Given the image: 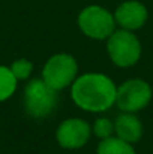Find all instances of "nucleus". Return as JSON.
<instances>
[{"label": "nucleus", "mask_w": 153, "mask_h": 154, "mask_svg": "<svg viewBox=\"0 0 153 154\" xmlns=\"http://www.w3.org/2000/svg\"><path fill=\"white\" fill-rule=\"evenodd\" d=\"M11 72L14 73V76L17 78V81H24L32 75L33 70V63L29 61L27 58H18L12 63V66L9 67Z\"/></svg>", "instance_id": "f8f14e48"}, {"label": "nucleus", "mask_w": 153, "mask_h": 154, "mask_svg": "<svg viewBox=\"0 0 153 154\" xmlns=\"http://www.w3.org/2000/svg\"><path fill=\"white\" fill-rule=\"evenodd\" d=\"M114 132L117 138L129 144H135L143 136V123L135 114L123 112L114 121Z\"/></svg>", "instance_id": "1a4fd4ad"}, {"label": "nucleus", "mask_w": 153, "mask_h": 154, "mask_svg": "<svg viewBox=\"0 0 153 154\" xmlns=\"http://www.w3.org/2000/svg\"><path fill=\"white\" fill-rule=\"evenodd\" d=\"M147 9L143 3L137 0H128L123 2L114 12L116 24H119L123 30H138L141 29L147 21Z\"/></svg>", "instance_id": "6e6552de"}, {"label": "nucleus", "mask_w": 153, "mask_h": 154, "mask_svg": "<svg viewBox=\"0 0 153 154\" xmlns=\"http://www.w3.org/2000/svg\"><path fill=\"white\" fill-rule=\"evenodd\" d=\"M92 135V127L81 118H68L65 120L57 132L56 138L60 147L66 150H77L87 144Z\"/></svg>", "instance_id": "0eeeda50"}, {"label": "nucleus", "mask_w": 153, "mask_h": 154, "mask_svg": "<svg viewBox=\"0 0 153 154\" xmlns=\"http://www.w3.org/2000/svg\"><path fill=\"white\" fill-rule=\"evenodd\" d=\"M17 78L9 67L0 66V102L9 99L17 90Z\"/></svg>", "instance_id": "9b49d317"}, {"label": "nucleus", "mask_w": 153, "mask_h": 154, "mask_svg": "<svg viewBox=\"0 0 153 154\" xmlns=\"http://www.w3.org/2000/svg\"><path fill=\"white\" fill-rule=\"evenodd\" d=\"M78 73V64L77 60L66 52L54 54L48 58L42 69V79L54 88L56 91H60L69 85L74 84Z\"/></svg>", "instance_id": "7ed1b4c3"}, {"label": "nucleus", "mask_w": 153, "mask_h": 154, "mask_svg": "<svg viewBox=\"0 0 153 154\" xmlns=\"http://www.w3.org/2000/svg\"><path fill=\"white\" fill-rule=\"evenodd\" d=\"M93 133L99 138V139H107L114 133V123L110 118L101 117L93 123Z\"/></svg>", "instance_id": "ddd939ff"}, {"label": "nucleus", "mask_w": 153, "mask_h": 154, "mask_svg": "<svg viewBox=\"0 0 153 154\" xmlns=\"http://www.w3.org/2000/svg\"><path fill=\"white\" fill-rule=\"evenodd\" d=\"M98 154H135V150L132 144L117 136H110L107 139H101L98 145Z\"/></svg>", "instance_id": "9d476101"}, {"label": "nucleus", "mask_w": 153, "mask_h": 154, "mask_svg": "<svg viewBox=\"0 0 153 154\" xmlns=\"http://www.w3.org/2000/svg\"><path fill=\"white\" fill-rule=\"evenodd\" d=\"M111 61L119 67L134 66L141 57V44L129 30H116L107 42Z\"/></svg>", "instance_id": "20e7f679"}, {"label": "nucleus", "mask_w": 153, "mask_h": 154, "mask_svg": "<svg viewBox=\"0 0 153 154\" xmlns=\"http://www.w3.org/2000/svg\"><path fill=\"white\" fill-rule=\"evenodd\" d=\"M152 100V87L140 78L128 79L117 87L116 103L123 112H138L144 109Z\"/></svg>", "instance_id": "423d86ee"}, {"label": "nucleus", "mask_w": 153, "mask_h": 154, "mask_svg": "<svg viewBox=\"0 0 153 154\" xmlns=\"http://www.w3.org/2000/svg\"><path fill=\"white\" fill-rule=\"evenodd\" d=\"M78 26L86 36L96 41L108 39L116 32L114 15L98 5L87 6L80 12Z\"/></svg>", "instance_id": "39448f33"}, {"label": "nucleus", "mask_w": 153, "mask_h": 154, "mask_svg": "<svg viewBox=\"0 0 153 154\" xmlns=\"http://www.w3.org/2000/svg\"><path fill=\"white\" fill-rule=\"evenodd\" d=\"M75 105L87 112H104L116 105L117 87L104 73H84L71 85Z\"/></svg>", "instance_id": "f257e3e1"}, {"label": "nucleus", "mask_w": 153, "mask_h": 154, "mask_svg": "<svg viewBox=\"0 0 153 154\" xmlns=\"http://www.w3.org/2000/svg\"><path fill=\"white\" fill-rule=\"evenodd\" d=\"M57 91L44 79H32L24 90V108L32 118H45L56 109Z\"/></svg>", "instance_id": "f03ea898"}]
</instances>
